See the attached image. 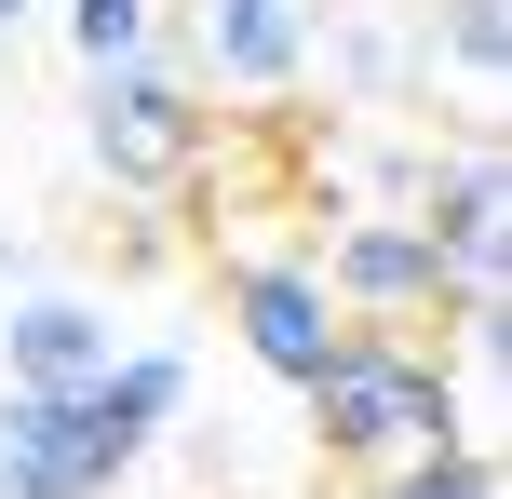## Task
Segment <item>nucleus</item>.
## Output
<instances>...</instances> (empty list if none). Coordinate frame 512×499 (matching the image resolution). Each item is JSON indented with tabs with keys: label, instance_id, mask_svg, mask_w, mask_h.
<instances>
[{
	"label": "nucleus",
	"instance_id": "obj_1",
	"mask_svg": "<svg viewBox=\"0 0 512 499\" xmlns=\"http://www.w3.org/2000/svg\"><path fill=\"white\" fill-rule=\"evenodd\" d=\"M310 446H324V473H405V459L432 446H486V419L459 405V365H445L432 338H391V324H337L324 378H310Z\"/></svg>",
	"mask_w": 512,
	"mask_h": 499
},
{
	"label": "nucleus",
	"instance_id": "obj_5",
	"mask_svg": "<svg viewBox=\"0 0 512 499\" xmlns=\"http://www.w3.org/2000/svg\"><path fill=\"white\" fill-rule=\"evenodd\" d=\"M122 351H135V338L108 324V297H81V284H27V297H0V392L68 405V392H95Z\"/></svg>",
	"mask_w": 512,
	"mask_h": 499
},
{
	"label": "nucleus",
	"instance_id": "obj_12",
	"mask_svg": "<svg viewBox=\"0 0 512 499\" xmlns=\"http://www.w3.org/2000/svg\"><path fill=\"white\" fill-rule=\"evenodd\" d=\"M378 499H512V486H499V446H432L405 473H378Z\"/></svg>",
	"mask_w": 512,
	"mask_h": 499
},
{
	"label": "nucleus",
	"instance_id": "obj_6",
	"mask_svg": "<svg viewBox=\"0 0 512 499\" xmlns=\"http://www.w3.org/2000/svg\"><path fill=\"white\" fill-rule=\"evenodd\" d=\"M176 419H189V351H162V338H135L122 365L95 378V392H68V432H81V459H95V486H108V499L135 486V459H149Z\"/></svg>",
	"mask_w": 512,
	"mask_h": 499
},
{
	"label": "nucleus",
	"instance_id": "obj_7",
	"mask_svg": "<svg viewBox=\"0 0 512 499\" xmlns=\"http://www.w3.org/2000/svg\"><path fill=\"white\" fill-rule=\"evenodd\" d=\"M230 338L283 378V392H310V378H324L337 311H324V284H310V257H230Z\"/></svg>",
	"mask_w": 512,
	"mask_h": 499
},
{
	"label": "nucleus",
	"instance_id": "obj_11",
	"mask_svg": "<svg viewBox=\"0 0 512 499\" xmlns=\"http://www.w3.org/2000/svg\"><path fill=\"white\" fill-rule=\"evenodd\" d=\"M162 14H176V0H54L41 27L81 54V81H95V68H135V54L162 41Z\"/></svg>",
	"mask_w": 512,
	"mask_h": 499
},
{
	"label": "nucleus",
	"instance_id": "obj_8",
	"mask_svg": "<svg viewBox=\"0 0 512 499\" xmlns=\"http://www.w3.org/2000/svg\"><path fill=\"white\" fill-rule=\"evenodd\" d=\"M0 499H108L95 459H81V432H68V405L0 392Z\"/></svg>",
	"mask_w": 512,
	"mask_h": 499
},
{
	"label": "nucleus",
	"instance_id": "obj_3",
	"mask_svg": "<svg viewBox=\"0 0 512 499\" xmlns=\"http://www.w3.org/2000/svg\"><path fill=\"white\" fill-rule=\"evenodd\" d=\"M310 284H324L337 324H391V338H418V324H445V257L405 230L391 203H351L324 230V257H310Z\"/></svg>",
	"mask_w": 512,
	"mask_h": 499
},
{
	"label": "nucleus",
	"instance_id": "obj_2",
	"mask_svg": "<svg viewBox=\"0 0 512 499\" xmlns=\"http://www.w3.org/2000/svg\"><path fill=\"white\" fill-rule=\"evenodd\" d=\"M162 27H176V14H162ZM81 149H95V176L135 189V203H176V189L203 176L216 108H203V81L176 68V41H149L135 68H95V81H81Z\"/></svg>",
	"mask_w": 512,
	"mask_h": 499
},
{
	"label": "nucleus",
	"instance_id": "obj_4",
	"mask_svg": "<svg viewBox=\"0 0 512 499\" xmlns=\"http://www.w3.org/2000/svg\"><path fill=\"white\" fill-rule=\"evenodd\" d=\"M310 27H324V0H189L162 41H176V68L203 95H297L310 81Z\"/></svg>",
	"mask_w": 512,
	"mask_h": 499
},
{
	"label": "nucleus",
	"instance_id": "obj_10",
	"mask_svg": "<svg viewBox=\"0 0 512 499\" xmlns=\"http://www.w3.org/2000/svg\"><path fill=\"white\" fill-rule=\"evenodd\" d=\"M310 68H324L351 108H405V81H418V41H391V27H364V14H351V27L324 14V27H310Z\"/></svg>",
	"mask_w": 512,
	"mask_h": 499
},
{
	"label": "nucleus",
	"instance_id": "obj_14",
	"mask_svg": "<svg viewBox=\"0 0 512 499\" xmlns=\"http://www.w3.org/2000/svg\"><path fill=\"white\" fill-rule=\"evenodd\" d=\"M0 297H14V243H0Z\"/></svg>",
	"mask_w": 512,
	"mask_h": 499
},
{
	"label": "nucleus",
	"instance_id": "obj_13",
	"mask_svg": "<svg viewBox=\"0 0 512 499\" xmlns=\"http://www.w3.org/2000/svg\"><path fill=\"white\" fill-rule=\"evenodd\" d=\"M54 14V0H0V54H14V27H41Z\"/></svg>",
	"mask_w": 512,
	"mask_h": 499
},
{
	"label": "nucleus",
	"instance_id": "obj_9",
	"mask_svg": "<svg viewBox=\"0 0 512 499\" xmlns=\"http://www.w3.org/2000/svg\"><path fill=\"white\" fill-rule=\"evenodd\" d=\"M459 68V95H472V122H499V68H512V0H445L432 27H418V68Z\"/></svg>",
	"mask_w": 512,
	"mask_h": 499
},
{
	"label": "nucleus",
	"instance_id": "obj_15",
	"mask_svg": "<svg viewBox=\"0 0 512 499\" xmlns=\"http://www.w3.org/2000/svg\"><path fill=\"white\" fill-rule=\"evenodd\" d=\"M176 14H189V0H176Z\"/></svg>",
	"mask_w": 512,
	"mask_h": 499
}]
</instances>
